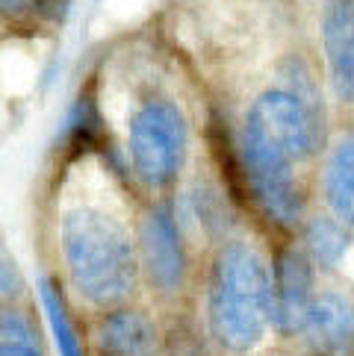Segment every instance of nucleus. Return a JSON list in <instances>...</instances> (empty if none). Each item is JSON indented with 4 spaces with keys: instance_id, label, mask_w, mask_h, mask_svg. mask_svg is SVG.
Returning a JSON list of instances; mask_svg holds the SVG:
<instances>
[{
    "instance_id": "4468645a",
    "label": "nucleus",
    "mask_w": 354,
    "mask_h": 356,
    "mask_svg": "<svg viewBox=\"0 0 354 356\" xmlns=\"http://www.w3.org/2000/svg\"><path fill=\"white\" fill-rule=\"evenodd\" d=\"M39 298H42V309L50 324V333L56 341V353L59 356H86V345L77 324H74V315L68 307V295L56 277L45 274L39 280Z\"/></svg>"
},
{
    "instance_id": "f03ea898",
    "label": "nucleus",
    "mask_w": 354,
    "mask_h": 356,
    "mask_svg": "<svg viewBox=\"0 0 354 356\" xmlns=\"http://www.w3.org/2000/svg\"><path fill=\"white\" fill-rule=\"evenodd\" d=\"M204 327L224 356H245L272 330V257L251 236L233 233L207 250Z\"/></svg>"
},
{
    "instance_id": "39448f33",
    "label": "nucleus",
    "mask_w": 354,
    "mask_h": 356,
    "mask_svg": "<svg viewBox=\"0 0 354 356\" xmlns=\"http://www.w3.org/2000/svg\"><path fill=\"white\" fill-rule=\"evenodd\" d=\"M239 168L243 186L260 218L284 236H295L313 209V188L301 168L254 136L239 130Z\"/></svg>"
},
{
    "instance_id": "7ed1b4c3",
    "label": "nucleus",
    "mask_w": 354,
    "mask_h": 356,
    "mask_svg": "<svg viewBox=\"0 0 354 356\" xmlns=\"http://www.w3.org/2000/svg\"><path fill=\"white\" fill-rule=\"evenodd\" d=\"M192 156V127L171 92L151 86L139 92L124 127V159L142 197H174Z\"/></svg>"
},
{
    "instance_id": "6e6552de",
    "label": "nucleus",
    "mask_w": 354,
    "mask_h": 356,
    "mask_svg": "<svg viewBox=\"0 0 354 356\" xmlns=\"http://www.w3.org/2000/svg\"><path fill=\"white\" fill-rule=\"evenodd\" d=\"M98 356H166L169 341L160 318L142 303H121L98 312L92 327Z\"/></svg>"
},
{
    "instance_id": "dca6fc26",
    "label": "nucleus",
    "mask_w": 354,
    "mask_h": 356,
    "mask_svg": "<svg viewBox=\"0 0 354 356\" xmlns=\"http://www.w3.org/2000/svg\"><path fill=\"white\" fill-rule=\"evenodd\" d=\"M47 0H0V21L6 24H33L45 18Z\"/></svg>"
},
{
    "instance_id": "423d86ee",
    "label": "nucleus",
    "mask_w": 354,
    "mask_h": 356,
    "mask_svg": "<svg viewBox=\"0 0 354 356\" xmlns=\"http://www.w3.org/2000/svg\"><path fill=\"white\" fill-rule=\"evenodd\" d=\"M239 130L295 165H316L334 136L331 115L313 109L305 97L289 92L281 83L251 97Z\"/></svg>"
},
{
    "instance_id": "ddd939ff",
    "label": "nucleus",
    "mask_w": 354,
    "mask_h": 356,
    "mask_svg": "<svg viewBox=\"0 0 354 356\" xmlns=\"http://www.w3.org/2000/svg\"><path fill=\"white\" fill-rule=\"evenodd\" d=\"M298 245L307 250V257L319 271H334L339 262L348 257L354 233L346 224H339L334 215H328L325 209L313 207L310 215L301 224V230L295 233Z\"/></svg>"
},
{
    "instance_id": "0eeeda50",
    "label": "nucleus",
    "mask_w": 354,
    "mask_h": 356,
    "mask_svg": "<svg viewBox=\"0 0 354 356\" xmlns=\"http://www.w3.org/2000/svg\"><path fill=\"white\" fill-rule=\"evenodd\" d=\"M316 265L295 236H286L272 253V330L284 339H298L307 324L316 289Z\"/></svg>"
},
{
    "instance_id": "2eb2a0df",
    "label": "nucleus",
    "mask_w": 354,
    "mask_h": 356,
    "mask_svg": "<svg viewBox=\"0 0 354 356\" xmlns=\"http://www.w3.org/2000/svg\"><path fill=\"white\" fill-rule=\"evenodd\" d=\"M0 356H47L33 315L18 303H0Z\"/></svg>"
},
{
    "instance_id": "f8f14e48",
    "label": "nucleus",
    "mask_w": 354,
    "mask_h": 356,
    "mask_svg": "<svg viewBox=\"0 0 354 356\" xmlns=\"http://www.w3.org/2000/svg\"><path fill=\"white\" fill-rule=\"evenodd\" d=\"M298 339L313 356H354V300L343 291H319Z\"/></svg>"
},
{
    "instance_id": "9b49d317",
    "label": "nucleus",
    "mask_w": 354,
    "mask_h": 356,
    "mask_svg": "<svg viewBox=\"0 0 354 356\" xmlns=\"http://www.w3.org/2000/svg\"><path fill=\"white\" fill-rule=\"evenodd\" d=\"M174 203H177V215H180L189 238H192V233L204 236L207 250L213 245H219V241H224L227 236L239 233L236 207H231L224 188L204 174H195L189 183L183 180V186L174 195Z\"/></svg>"
},
{
    "instance_id": "1a4fd4ad",
    "label": "nucleus",
    "mask_w": 354,
    "mask_h": 356,
    "mask_svg": "<svg viewBox=\"0 0 354 356\" xmlns=\"http://www.w3.org/2000/svg\"><path fill=\"white\" fill-rule=\"evenodd\" d=\"M319 47L328 92L343 109H354V0H322Z\"/></svg>"
},
{
    "instance_id": "f3484780",
    "label": "nucleus",
    "mask_w": 354,
    "mask_h": 356,
    "mask_svg": "<svg viewBox=\"0 0 354 356\" xmlns=\"http://www.w3.org/2000/svg\"><path fill=\"white\" fill-rule=\"evenodd\" d=\"M21 291H24V280H21L18 265L0 248V303H15Z\"/></svg>"
},
{
    "instance_id": "9d476101",
    "label": "nucleus",
    "mask_w": 354,
    "mask_h": 356,
    "mask_svg": "<svg viewBox=\"0 0 354 356\" xmlns=\"http://www.w3.org/2000/svg\"><path fill=\"white\" fill-rule=\"evenodd\" d=\"M313 195L319 209L354 233V121L334 130L325 154L316 162Z\"/></svg>"
},
{
    "instance_id": "20e7f679",
    "label": "nucleus",
    "mask_w": 354,
    "mask_h": 356,
    "mask_svg": "<svg viewBox=\"0 0 354 356\" xmlns=\"http://www.w3.org/2000/svg\"><path fill=\"white\" fill-rule=\"evenodd\" d=\"M136 248L142 289L160 303H180L192 286V238L174 197H148L136 209Z\"/></svg>"
},
{
    "instance_id": "f257e3e1",
    "label": "nucleus",
    "mask_w": 354,
    "mask_h": 356,
    "mask_svg": "<svg viewBox=\"0 0 354 356\" xmlns=\"http://www.w3.org/2000/svg\"><path fill=\"white\" fill-rule=\"evenodd\" d=\"M56 248L68 289L88 309L104 312L139 298L136 215L92 200L66 203L56 215Z\"/></svg>"
}]
</instances>
